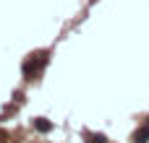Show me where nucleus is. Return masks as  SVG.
Wrapping results in <instances>:
<instances>
[{
    "mask_svg": "<svg viewBox=\"0 0 149 143\" xmlns=\"http://www.w3.org/2000/svg\"><path fill=\"white\" fill-rule=\"evenodd\" d=\"M147 141H149V128H141L136 133V143H147Z\"/></svg>",
    "mask_w": 149,
    "mask_h": 143,
    "instance_id": "obj_1",
    "label": "nucleus"
},
{
    "mask_svg": "<svg viewBox=\"0 0 149 143\" xmlns=\"http://www.w3.org/2000/svg\"><path fill=\"white\" fill-rule=\"evenodd\" d=\"M34 125H37V130H42V133H47V130H50V128H52V125H50V122H47V120H37V122H34Z\"/></svg>",
    "mask_w": 149,
    "mask_h": 143,
    "instance_id": "obj_2",
    "label": "nucleus"
}]
</instances>
